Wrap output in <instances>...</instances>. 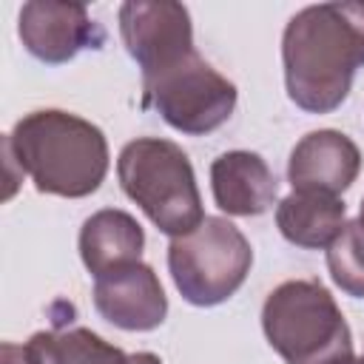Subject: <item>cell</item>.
Instances as JSON below:
<instances>
[{
	"mask_svg": "<svg viewBox=\"0 0 364 364\" xmlns=\"http://www.w3.org/2000/svg\"><path fill=\"white\" fill-rule=\"evenodd\" d=\"M287 97L310 111H336L364 65V0L318 3L296 11L282 34Z\"/></svg>",
	"mask_w": 364,
	"mask_h": 364,
	"instance_id": "cell-1",
	"label": "cell"
},
{
	"mask_svg": "<svg viewBox=\"0 0 364 364\" xmlns=\"http://www.w3.org/2000/svg\"><path fill=\"white\" fill-rule=\"evenodd\" d=\"M3 148L34 188L51 196L82 199L94 193L108 173L105 134L94 122L60 108L31 111L17 119Z\"/></svg>",
	"mask_w": 364,
	"mask_h": 364,
	"instance_id": "cell-2",
	"label": "cell"
},
{
	"mask_svg": "<svg viewBox=\"0 0 364 364\" xmlns=\"http://www.w3.org/2000/svg\"><path fill=\"white\" fill-rule=\"evenodd\" d=\"M117 176L125 196L165 236H185L205 222L196 173L176 142L159 136L131 139L117 156Z\"/></svg>",
	"mask_w": 364,
	"mask_h": 364,
	"instance_id": "cell-3",
	"label": "cell"
},
{
	"mask_svg": "<svg viewBox=\"0 0 364 364\" xmlns=\"http://www.w3.org/2000/svg\"><path fill=\"white\" fill-rule=\"evenodd\" d=\"M262 330L287 364H330L353 355L347 318L318 279H290L270 290Z\"/></svg>",
	"mask_w": 364,
	"mask_h": 364,
	"instance_id": "cell-4",
	"label": "cell"
},
{
	"mask_svg": "<svg viewBox=\"0 0 364 364\" xmlns=\"http://www.w3.org/2000/svg\"><path fill=\"white\" fill-rule=\"evenodd\" d=\"M253 264V247L245 233L222 219L205 216V222L171 239L168 245V270L188 304L213 307L228 301L247 279Z\"/></svg>",
	"mask_w": 364,
	"mask_h": 364,
	"instance_id": "cell-5",
	"label": "cell"
},
{
	"mask_svg": "<svg viewBox=\"0 0 364 364\" xmlns=\"http://www.w3.org/2000/svg\"><path fill=\"white\" fill-rule=\"evenodd\" d=\"M142 102L173 131L202 136L225 125L236 108V85L222 77L199 51L142 77Z\"/></svg>",
	"mask_w": 364,
	"mask_h": 364,
	"instance_id": "cell-6",
	"label": "cell"
},
{
	"mask_svg": "<svg viewBox=\"0 0 364 364\" xmlns=\"http://www.w3.org/2000/svg\"><path fill=\"white\" fill-rule=\"evenodd\" d=\"M119 34L142 77L162 71L193 48L191 14L173 0H131L119 6Z\"/></svg>",
	"mask_w": 364,
	"mask_h": 364,
	"instance_id": "cell-7",
	"label": "cell"
},
{
	"mask_svg": "<svg viewBox=\"0 0 364 364\" xmlns=\"http://www.w3.org/2000/svg\"><path fill=\"white\" fill-rule=\"evenodd\" d=\"M17 34L31 57L48 65L74 60L82 48H100L105 40L102 28L91 20L82 3L31 0L20 9Z\"/></svg>",
	"mask_w": 364,
	"mask_h": 364,
	"instance_id": "cell-8",
	"label": "cell"
},
{
	"mask_svg": "<svg viewBox=\"0 0 364 364\" xmlns=\"http://www.w3.org/2000/svg\"><path fill=\"white\" fill-rule=\"evenodd\" d=\"M94 307L105 321L128 333L156 330L168 316V299L159 276L145 262H131L97 276Z\"/></svg>",
	"mask_w": 364,
	"mask_h": 364,
	"instance_id": "cell-9",
	"label": "cell"
},
{
	"mask_svg": "<svg viewBox=\"0 0 364 364\" xmlns=\"http://www.w3.org/2000/svg\"><path fill=\"white\" fill-rule=\"evenodd\" d=\"M361 171L358 145L333 128L304 134L287 159V179L293 191H321V193H344Z\"/></svg>",
	"mask_w": 364,
	"mask_h": 364,
	"instance_id": "cell-10",
	"label": "cell"
},
{
	"mask_svg": "<svg viewBox=\"0 0 364 364\" xmlns=\"http://www.w3.org/2000/svg\"><path fill=\"white\" fill-rule=\"evenodd\" d=\"M210 191L228 216H259L276 202L279 182L259 154L228 151L210 165Z\"/></svg>",
	"mask_w": 364,
	"mask_h": 364,
	"instance_id": "cell-11",
	"label": "cell"
},
{
	"mask_svg": "<svg viewBox=\"0 0 364 364\" xmlns=\"http://www.w3.org/2000/svg\"><path fill=\"white\" fill-rule=\"evenodd\" d=\"M142 247V225L131 213L117 208H102L91 213L80 228V259L94 279L114 267L139 262Z\"/></svg>",
	"mask_w": 364,
	"mask_h": 364,
	"instance_id": "cell-12",
	"label": "cell"
},
{
	"mask_svg": "<svg viewBox=\"0 0 364 364\" xmlns=\"http://www.w3.org/2000/svg\"><path fill=\"white\" fill-rule=\"evenodd\" d=\"M347 208L338 196L321 191H293L276 205V225L282 236L304 250L330 247L347 225Z\"/></svg>",
	"mask_w": 364,
	"mask_h": 364,
	"instance_id": "cell-13",
	"label": "cell"
},
{
	"mask_svg": "<svg viewBox=\"0 0 364 364\" xmlns=\"http://www.w3.org/2000/svg\"><path fill=\"white\" fill-rule=\"evenodd\" d=\"M31 364H162L154 353H125L88 327L40 330L26 341Z\"/></svg>",
	"mask_w": 364,
	"mask_h": 364,
	"instance_id": "cell-14",
	"label": "cell"
},
{
	"mask_svg": "<svg viewBox=\"0 0 364 364\" xmlns=\"http://www.w3.org/2000/svg\"><path fill=\"white\" fill-rule=\"evenodd\" d=\"M327 270L336 287L353 299H364V228L358 219L347 222L327 247Z\"/></svg>",
	"mask_w": 364,
	"mask_h": 364,
	"instance_id": "cell-15",
	"label": "cell"
},
{
	"mask_svg": "<svg viewBox=\"0 0 364 364\" xmlns=\"http://www.w3.org/2000/svg\"><path fill=\"white\" fill-rule=\"evenodd\" d=\"M0 364H31L28 361V353H26V344H11V341H3L0 347Z\"/></svg>",
	"mask_w": 364,
	"mask_h": 364,
	"instance_id": "cell-16",
	"label": "cell"
},
{
	"mask_svg": "<svg viewBox=\"0 0 364 364\" xmlns=\"http://www.w3.org/2000/svg\"><path fill=\"white\" fill-rule=\"evenodd\" d=\"M330 364H361V358H355V355H344V358H338V361H330Z\"/></svg>",
	"mask_w": 364,
	"mask_h": 364,
	"instance_id": "cell-17",
	"label": "cell"
},
{
	"mask_svg": "<svg viewBox=\"0 0 364 364\" xmlns=\"http://www.w3.org/2000/svg\"><path fill=\"white\" fill-rule=\"evenodd\" d=\"M358 225L364 228V199H361V210H358Z\"/></svg>",
	"mask_w": 364,
	"mask_h": 364,
	"instance_id": "cell-18",
	"label": "cell"
},
{
	"mask_svg": "<svg viewBox=\"0 0 364 364\" xmlns=\"http://www.w3.org/2000/svg\"><path fill=\"white\" fill-rule=\"evenodd\" d=\"M361 364H364V355H361Z\"/></svg>",
	"mask_w": 364,
	"mask_h": 364,
	"instance_id": "cell-19",
	"label": "cell"
}]
</instances>
